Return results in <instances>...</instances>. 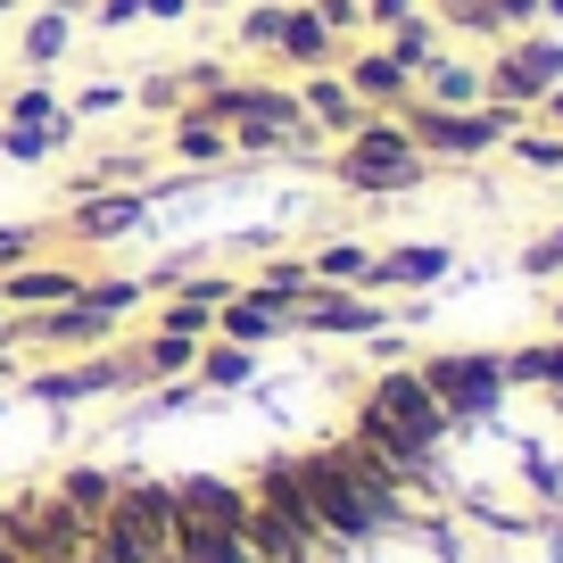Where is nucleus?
I'll return each mask as SVG.
<instances>
[{
  "label": "nucleus",
  "mask_w": 563,
  "mask_h": 563,
  "mask_svg": "<svg viewBox=\"0 0 563 563\" xmlns=\"http://www.w3.org/2000/svg\"><path fill=\"white\" fill-rule=\"evenodd\" d=\"M117 332H124V316L91 307L84 290H75L67 307H42V316H18V349H108Z\"/></svg>",
  "instance_id": "7"
},
{
  "label": "nucleus",
  "mask_w": 563,
  "mask_h": 563,
  "mask_svg": "<svg viewBox=\"0 0 563 563\" xmlns=\"http://www.w3.org/2000/svg\"><path fill=\"white\" fill-rule=\"evenodd\" d=\"M25 398L34 406H91V398H141V365L124 340H108V349L75 356V365H42L25 373Z\"/></svg>",
  "instance_id": "5"
},
{
  "label": "nucleus",
  "mask_w": 563,
  "mask_h": 563,
  "mask_svg": "<svg viewBox=\"0 0 563 563\" xmlns=\"http://www.w3.org/2000/svg\"><path fill=\"white\" fill-rule=\"evenodd\" d=\"M216 340H241V349H265V340H290V307H274L265 290H232L224 307H216Z\"/></svg>",
  "instance_id": "13"
},
{
  "label": "nucleus",
  "mask_w": 563,
  "mask_h": 563,
  "mask_svg": "<svg viewBox=\"0 0 563 563\" xmlns=\"http://www.w3.org/2000/svg\"><path fill=\"white\" fill-rule=\"evenodd\" d=\"M175 563H257L241 530H216V522H175Z\"/></svg>",
  "instance_id": "20"
},
{
  "label": "nucleus",
  "mask_w": 563,
  "mask_h": 563,
  "mask_svg": "<svg viewBox=\"0 0 563 563\" xmlns=\"http://www.w3.org/2000/svg\"><path fill=\"white\" fill-rule=\"evenodd\" d=\"M42 241H51V224H0V274H18L25 257H42Z\"/></svg>",
  "instance_id": "33"
},
{
  "label": "nucleus",
  "mask_w": 563,
  "mask_h": 563,
  "mask_svg": "<svg viewBox=\"0 0 563 563\" xmlns=\"http://www.w3.org/2000/svg\"><path fill=\"white\" fill-rule=\"evenodd\" d=\"M282 34V0H257V9H241V51H274Z\"/></svg>",
  "instance_id": "34"
},
{
  "label": "nucleus",
  "mask_w": 563,
  "mask_h": 563,
  "mask_svg": "<svg viewBox=\"0 0 563 563\" xmlns=\"http://www.w3.org/2000/svg\"><path fill=\"white\" fill-rule=\"evenodd\" d=\"M415 9H422V0H365V25H382V34H389V25H406Z\"/></svg>",
  "instance_id": "37"
},
{
  "label": "nucleus",
  "mask_w": 563,
  "mask_h": 563,
  "mask_svg": "<svg viewBox=\"0 0 563 563\" xmlns=\"http://www.w3.org/2000/svg\"><path fill=\"white\" fill-rule=\"evenodd\" d=\"M191 9H232V0H191Z\"/></svg>",
  "instance_id": "41"
},
{
  "label": "nucleus",
  "mask_w": 563,
  "mask_h": 563,
  "mask_svg": "<svg viewBox=\"0 0 563 563\" xmlns=\"http://www.w3.org/2000/svg\"><path fill=\"white\" fill-rule=\"evenodd\" d=\"M555 75H563V51H555V42H514V51L497 58V75H481V84H489L497 100H530V91L555 84Z\"/></svg>",
  "instance_id": "16"
},
{
  "label": "nucleus",
  "mask_w": 563,
  "mask_h": 563,
  "mask_svg": "<svg viewBox=\"0 0 563 563\" xmlns=\"http://www.w3.org/2000/svg\"><path fill=\"white\" fill-rule=\"evenodd\" d=\"M124 108H133V84H124V75H91V84L67 100V117L75 124H100V117H124Z\"/></svg>",
  "instance_id": "25"
},
{
  "label": "nucleus",
  "mask_w": 563,
  "mask_h": 563,
  "mask_svg": "<svg viewBox=\"0 0 563 563\" xmlns=\"http://www.w3.org/2000/svg\"><path fill=\"white\" fill-rule=\"evenodd\" d=\"M0 539L34 563H84L91 522L67 506L58 489H25V497H0Z\"/></svg>",
  "instance_id": "4"
},
{
  "label": "nucleus",
  "mask_w": 563,
  "mask_h": 563,
  "mask_svg": "<svg viewBox=\"0 0 563 563\" xmlns=\"http://www.w3.org/2000/svg\"><path fill=\"white\" fill-rule=\"evenodd\" d=\"M340 84H349L365 108H406V100H415V75H406L389 51H356L349 67H340Z\"/></svg>",
  "instance_id": "17"
},
{
  "label": "nucleus",
  "mask_w": 563,
  "mask_h": 563,
  "mask_svg": "<svg viewBox=\"0 0 563 563\" xmlns=\"http://www.w3.org/2000/svg\"><path fill=\"white\" fill-rule=\"evenodd\" d=\"M67 51H75V18H58V9H42V0H34V9L18 18V58H25V75H51Z\"/></svg>",
  "instance_id": "18"
},
{
  "label": "nucleus",
  "mask_w": 563,
  "mask_h": 563,
  "mask_svg": "<svg viewBox=\"0 0 563 563\" xmlns=\"http://www.w3.org/2000/svg\"><path fill=\"white\" fill-rule=\"evenodd\" d=\"M166 290H175V299H191V307H224L232 290H241V274H199V265H191V274H175Z\"/></svg>",
  "instance_id": "31"
},
{
  "label": "nucleus",
  "mask_w": 563,
  "mask_h": 563,
  "mask_svg": "<svg viewBox=\"0 0 563 563\" xmlns=\"http://www.w3.org/2000/svg\"><path fill=\"white\" fill-rule=\"evenodd\" d=\"M84 299L108 307V316H133V307L150 299V282H141V274H84Z\"/></svg>",
  "instance_id": "30"
},
{
  "label": "nucleus",
  "mask_w": 563,
  "mask_h": 563,
  "mask_svg": "<svg viewBox=\"0 0 563 563\" xmlns=\"http://www.w3.org/2000/svg\"><path fill=\"white\" fill-rule=\"evenodd\" d=\"M332 51H340L332 25H323L307 0H282V34H274V51H265V58H282V67L316 75V67H332Z\"/></svg>",
  "instance_id": "11"
},
{
  "label": "nucleus",
  "mask_w": 563,
  "mask_h": 563,
  "mask_svg": "<svg viewBox=\"0 0 563 563\" xmlns=\"http://www.w3.org/2000/svg\"><path fill=\"white\" fill-rule=\"evenodd\" d=\"M84 290V265H58V257H25L18 274H0V307L9 316H42V307H67Z\"/></svg>",
  "instance_id": "9"
},
{
  "label": "nucleus",
  "mask_w": 563,
  "mask_h": 563,
  "mask_svg": "<svg viewBox=\"0 0 563 563\" xmlns=\"http://www.w3.org/2000/svg\"><path fill=\"white\" fill-rule=\"evenodd\" d=\"M0 563H34V555H18V547H9V539H0Z\"/></svg>",
  "instance_id": "39"
},
{
  "label": "nucleus",
  "mask_w": 563,
  "mask_h": 563,
  "mask_svg": "<svg viewBox=\"0 0 563 563\" xmlns=\"http://www.w3.org/2000/svg\"><path fill=\"white\" fill-rule=\"evenodd\" d=\"M141 224H150V191H84V199H67V216H58V232L84 241V249L133 241Z\"/></svg>",
  "instance_id": "8"
},
{
  "label": "nucleus",
  "mask_w": 563,
  "mask_h": 563,
  "mask_svg": "<svg viewBox=\"0 0 563 563\" xmlns=\"http://www.w3.org/2000/svg\"><path fill=\"white\" fill-rule=\"evenodd\" d=\"M249 290H265L274 307H290V316H299V299L316 290V274H307V257H265L257 274H249Z\"/></svg>",
  "instance_id": "23"
},
{
  "label": "nucleus",
  "mask_w": 563,
  "mask_h": 563,
  "mask_svg": "<svg viewBox=\"0 0 563 563\" xmlns=\"http://www.w3.org/2000/svg\"><path fill=\"white\" fill-rule=\"evenodd\" d=\"M133 108H150V117H183L191 100H183L175 67H158V75H141V84H133Z\"/></svg>",
  "instance_id": "32"
},
{
  "label": "nucleus",
  "mask_w": 563,
  "mask_h": 563,
  "mask_svg": "<svg viewBox=\"0 0 563 563\" xmlns=\"http://www.w3.org/2000/svg\"><path fill=\"white\" fill-rule=\"evenodd\" d=\"M415 84L431 91V108H473V100H481V75L464 67V58H431Z\"/></svg>",
  "instance_id": "24"
},
{
  "label": "nucleus",
  "mask_w": 563,
  "mask_h": 563,
  "mask_svg": "<svg viewBox=\"0 0 563 563\" xmlns=\"http://www.w3.org/2000/svg\"><path fill=\"white\" fill-rule=\"evenodd\" d=\"M58 108H67V91H58L51 75H25V84L0 100V124H34V117H58Z\"/></svg>",
  "instance_id": "27"
},
{
  "label": "nucleus",
  "mask_w": 563,
  "mask_h": 563,
  "mask_svg": "<svg viewBox=\"0 0 563 563\" xmlns=\"http://www.w3.org/2000/svg\"><path fill=\"white\" fill-rule=\"evenodd\" d=\"M91 25H100V34H124V25H141V0H91Z\"/></svg>",
  "instance_id": "36"
},
{
  "label": "nucleus",
  "mask_w": 563,
  "mask_h": 563,
  "mask_svg": "<svg viewBox=\"0 0 563 563\" xmlns=\"http://www.w3.org/2000/svg\"><path fill=\"white\" fill-rule=\"evenodd\" d=\"M448 274V249H389V257L365 265L373 290H398V282H440Z\"/></svg>",
  "instance_id": "22"
},
{
  "label": "nucleus",
  "mask_w": 563,
  "mask_h": 563,
  "mask_svg": "<svg viewBox=\"0 0 563 563\" xmlns=\"http://www.w3.org/2000/svg\"><path fill=\"white\" fill-rule=\"evenodd\" d=\"M58 497H67L75 514H84V522H100L108 506H117V489H124V473H108V464H75L67 481H51Z\"/></svg>",
  "instance_id": "21"
},
{
  "label": "nucleus",
  "mask_w": 563,
  "mask_h": 563,
  "mask_svg": "<svg viewBox=\"0 0 563 563\" xmlns=\"http://www.w3.org/2000/svg\"><path fill=\"white\" fill-rule=\"evenodd\" d=\"M183 18H199L191 0H141V25H183Z\"/></svg>",
  "instance_id": "38"
},
{
  "label": "nucleus",
  "mask_w": 563,
  "mask_h": 563,
  "mask_svg": "<svg viewBox=\"0 0 563 563\" xmlns=\"http://www.w3.org/2000/svg\"><path fill=\"white\" fill-rule=\"evenodd\" d=\"M365 265H373V249H365V241H323L316 257H307V274H316V282H340V290H349V282H365Z\"/></svg>",
  "instance_id": "28"
},
{
  "label": "nucleus",
  "mask_w": 563,
  "mask_h": 563,
  "mask_svg": "<svg viewBox=\"0 0 563 563\" xmlns=\"http://www.w3.org/2000/svg\"><path fill=\"white\" fill-rule=\"evenodd\" d=\"M406 141H415L422 158H481L497 133H506V117H473V108H431V100H406Z\"/></svg>",
  "instance_id": "6"
},
{
  "label": "nucleus",
  "mask_w": 563,
  "mask_h": 563,
  "mask_svg": "<svg viewBox=\"0 0 563 563\" xmlns=\"http://www.w3.org/2000/svg\"><path fill=\"white\" fill-rule=\"evenodd\" d=\"M224 75H232L224 58H183V67H175V84H183V100H208V91L224 84Z\"/></svg>",
  "instance_id": "35"
},
{
  "label": "nucleus",
  "mask_w": 563,
  "mask_h": 563,
  "mask_svg": "<svg viewBox=\"0 0 563 563\" xmlns=\"http://www.w3.org/2000/svg\"><path fill=\"white\" fill-rule=\"evenodd\" d=\"M91 547H100L108 563H175V481L124 473L117 506L91 522Z\"/></svg>",
  "instance_id": "2"
},
{
  "label": "nucleus",
  "mask_w": 563,
  "mask_h": 563,
  "mask_svg": "<svg viewBox=\"0 0 563 563\" xmlns=\"http://www.w3.org/2000/svg\"><path fill=\"white\" fill-rule=\"evenodd\" d=\"M382 51L398 58L406 75H422L431 58H440V25H431V18H406V25H389V42H382Z\"/></svg>",
  "instance_id": "26"
},
{
  "label": "nucleus",
  "mask_w": 563,
  "mask_h": 563,
  "mask_svg": "<svg viewBox=\"0 0 563 563\" xmlns=\"http://www.w3.org/2000/svg\"><path fill=\"white\" fill-rule=\"evenodd\" d=\"M299 117H307V133H340V141H349L356 124L373 117V108L356 100V91L340 84L332 67H316V75H307V84H299Z\"/></svg>",
  "instance_id": "14"
},
{
  "label": "nucleus",
  "mask_w": 563,
  "mask_h": 563,
  "mask_svg": "<svg viewBox=\"0 0 563 563\" xmlns=\"http://www.w3.org/2000/svg\"><path fill=\"white\" fill-rule=\"evenodd\" d=\"M18 9H25V0H0V18H18Z\"/></svg>",
  "instance_id": "40"
},
{
  "label": "nucleus",
  "mask_w": 563,
  "mask_h": 563,
  "mask_svg": "<svg viewBox=\"0 0 563 563\" xmlns=\"http://www.w3.org/2000/svg\"><path fill=\"white\" fill-rule=\"evenodd\" d=\"M0 316H9V307H0Z\"/></svg>",
  "instance_id": "43"
},
{
  "label": "nucleus",
  "mask_w": 563,
  "mask_h": 563,
  "mask_svg": "<svg viewBox=\"0 0 563 563\" xmlns=\"http://www.w3.org/2000/svg\"><path fill=\"white\" fill-rule=\"evenodd\" d=\"M555 117H563V100H555Z\"/></svg>",
  "instance_id": "42"
},
{
  "label": "nucleus",
  "mask_w": 563,
  "mask_h": 563,
  "mask_svg": "<svg viewBox=\"0 0 563 563\" xmlns=\"http://www.w3.org/2000/svg\"><path fill=\"white\" fill-rule=\"evenodd\" d=\"M150 332H175V340H216V307H191V299H175V290H158V316H150Z\"/></svg>",
  "instance_id": "29"
},
{
  "label": "nucleus",
  "mask_w": 563,
  "mask_h": 563,
  "mask_svg": "<svg viewBox=\"0 0 563 563\" xmlns=\"http://www.w3.org/2000/svg\"><path fill=\"white\" fill-rule=\"evenodd\" d=\"M166 166H183V175H216V166H232V133L208 124L199 108H183V117H166Z\"/></svg>",
  "instance_id": "12"
},
{
  "label": "nucleus",
  "mask_w": 563,
  "mask_h": 563,
  "mask_svg": "<svg viewBox=\"0 0 563 563\" xmlns=\"http://www.w3.org/2000/svg\"><path fill=\"white\" fill-rule=\"evenodd\" d=\"M332 175L349 183V191H373V199H389V191H415V183L431 175V158H422L415 141H406V124H398V117H365L349 141H340Z\"/></svg>",
  "instance_id": "3"
},
{
  "label": "nucleus",
  "mask_w": 563,
  "mask_h": 563,
  "mask_svg": "<svg viewBox=\"0 0 563 563\" xmlns=\"http://www.w3.org/2000/svg\"><path fill=\"white\" fill-rule=\"evenodd\" d=\"M191 382L199 389H249V382H257V349H241V340H199Z\"/></svg>",
  "instance_id": "19"
},
{
  "label": "nucleus",
  "mask_w": 563,
  "mask_h": 563,
  "mask_svg": "<svg viewBox=\"0 0 563 563\" xmlns=\"http://www.w3.org/2000/svg\"><path fill=\"white\" fill-rule=\"evenodd\" d=\"M75 141H84V124L58 108V117H34V124H0V158L9 166H51V158H67Z\"/></svg>",
  "instance_id": "15"
},
{
  "label": "nucleus",
  "mask_w": 563,
  "mask_h": 563,
  "mask_svg": "<svg viewBox=\"0 0 563 563\" xmlns=\"http://www.w3.org/2000/svg\"><path fill=\"white\" fill-rule=\"evenodd\" d=\"M422 382L448 398L431 440L356 406L349 440L398 473L382 530L349 563H563V332L514 349H431ZM332 547V539H323Z\"/></svg>",
  "instance_id": "1"
},
{
  "label": "nucleus",
  "mask_w": 563,
  "mask_h": 563,
  "mask_svg": "<svg viewBox=\"0 0 563 563\" xmlns=\"http://www.w3.org/2000/svg\"><path fill=\"white\" fill-rule=\"evenodd\" d=\"M249 506H257V497H249L241 481H224V473H183V481H175V522L241 530V522H249Z\"/></svg>",
  "instance_id": "10"
}]
</instances>
